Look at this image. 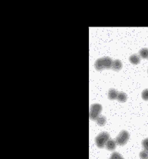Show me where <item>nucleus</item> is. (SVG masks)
<instances>
[{
  "label": "nucleus",
  "mask_w": 148,
  "mask_h": 159,
  "mask_svg": "<svg viewBox=\"0 0 148 159\" xmlns=\"http://www.w3.org/2000/svg\"><path fill=\"white\" fill-rule=\"evenodd\" d=\"M122 62L119 60H113V65H112V69L115 71H119L122 69Z\"/></svg>",
  "instance_id": "39448f33"
},
{
  "label": "nucleus",
  "mask_w": 148,
  "mask_h": 159,
  "mask_svg": "<svg viewBox=\"0 0 148 159\" xmlns=\"http://www.w3.org/2000/svg\"><path fill=\"white\" fill-rule=\"evenodd\" d=\"M113 62L112 59L108 57L99 58L95 62V68L98 71H101L105 69H110L112 68Z\"/></svg>",
  "instance_id": "f257e3e1"
},
{
  "label": "nucleus",
  "mask_w": 148,
  "mask_h": 159,
  "mask_svg": "<svg viewBox=\"0 0 148 159\" xmlns=\"http://www.w3.org/2000/svg\"><path fill=\"white\" fill-rule=\"evenodd\" d=\"M110 140V135L106 132H102L96 138V144L99 149H103L105 146L107 142Z\"/></svg>",
  "instance_id": "f03ea898"
},
{
  "label": "nucleus",
  "mask_w": 148,
  "mask_h": 159,
  "mask_svg": "<svg viewBox=\"0 0 148 159\" xmlns=\"http://www.w3.org/2000/svg\"><path fill=\"white\" fill-rule=\"evenodd\" d=\"M147 73H148V70H147Z\"/></svg>",
  "instance_id": "dca6fc26"
},
{
  "label": "nucleus",
  "mask_w": 148,
  "mask_h": 159,
  "mask_svg": "<svg viewBox=\"0 0 148 159\" xmlns=\"http://www.w3.org/2000/svg\"><path fill=\"white\" fill-rule=\"evenodd\" d=\"M139 54L142 58H148V48H142V49L140 50Z\"/></svg>",
  "instance_id": "9b49d317"
},
{
  "label": "nucleus",
  "mask_w": 148,
  "mask_h": 159,
  "mask_svg": "<svg viewBox=\"0 0 148 159\" xmlns=\"http://www.w3.org/2000/svg\"><path fill=\"white\" fill-rule=\"evenodd\" d=\"M142 98L144 100H148V89H145L142 93Z\"/></svg>",
  "instance_id": "ddd939ff"
},
{
  "label": "nucleus",
  "mask_w": 148,
  "mask_h": 159,
  "mask_svg": "<svg viewBox=\"0 0 148 159\" xmlns=\"http://www.w3.org/2000/svg\"><path fill=\"white\" fill-rule=\"evenodd\" d=\"M96 122H97V123L99 126H103L105 124V123H106V118L103 116V115H100L98 118H97V120H96Z\"/></svg>",
  "instance_id": "9d476101"
},
{
  "label": "nucleus",
  "mask_w": 148,
  "mask_h": 159,
  "mask_svg": "<svg viewBox=\"0 0 148 159\" xmlns=\"http://www.w3.org/2000/svg\"><path fill=\"white\" fill-rule=\"evenodd\" d=\"M129 138H130V135H129L128 132L126 130H122L116 138V143L119 146H124L127 143L128 141Z\"/></svg>",
  "instance_id": "20e7f679"
},
{
  "label": "nucleus",
  "mask_w": 148,
  "mask_h": 159,
  "mask_svg": "<svg viewBox=\"0 0 148 159\" xmlns=\"http://www.w3.org/2000/svg\"><path fill=\"white\" fill-rule=\"evenodd\" d=\"M116 141H113V140L110 139L107 142L106 145H105V147L107 150L109 151H113L115 150V148H116Z\"/></svg>",
  "instance_id": "6e6552de"
},
{
  "label": "nucleus",
  "mask_w": 148,
  "mask_h": 159,
  "mask_svg": "<svg viewBox=\"0 0 148 159\" xmlns=\"http://www.w3.org/2000/svg\"><path fill=\"white\" fill-rule=\"evenodd\" d=\"M119 102L121 103H125L126 100H127V95L125 93H123V92H120V93H118V98H117Z\"/></svg>",
  "instance_id": "1a4fd4ad"
},
{
  "label": "nucleus",
  "mask_w": 148,
  "mask_h": 159,
  "mask_svg": "<svg viewBox=\"0 0 148 159\" xmlns=\"http://www.w3.org/2000/svg\"><path fill=\"white\" fill-rule=\"evenodd\" d=\"M110 159H124L119 153H116V152L113 153L111 155V157H110Z\"/></svg>",
  "instance_id": "4468645a"
},
{
  "label": "nucleus",
  "mask_w": 148,
  "mask_h": 159,
  "mask_svg": "<svg viewBox=\"0 0 148 159\" xmlns=\"http://www.w3.org/2000/svg\"><path fill=\"white\" fill-rule=\"evenodd\" d=\"M102 112V106L100 104H93L90 108V118L93 121H96Z\"/></svg>",
  "instance_id": "7ed1b4c3"
},
{
  "label": "nucleus",
  "mask_w": 148,
  "mask_h": 159,
  "mask_svg": "<svg viewBox=\"0 0 148 159\" xmlns=\"http://www.w3.org/2000/svg\"><path fill=\"white\" fill-rule=\"evenodd\" d=\"M142 145L145 150L148 151V138L143 140L142 142Z\"/></svg>",
  "instance_id": "2eb2a0df"
},
{
  "label": "nucleus",
  "mask_w": 148,
  "mask_h": 159,
  "mask_svg": "<svg viewBox=\"0 0 148 159\" xmlns=\"http://www.w3.org/2000/svg\"></svg>",
  "instance_id": "f3484780"
},
{
  "label": "nucleus",
  "mask_w": 148,
  "mask_h": 159,
  "mask_svg": "<svg viewBox=\"0 0 148 159\" xmlns=\"http://www.w3.org/2000/svg\"><path fill=\"white\" fill-rule=\"evenodd\" d=\"M118 92L115 89L111 88L108 91V94H107V97L110 100H116L118 98Z\"/></svg>",
  "instance_id": "423d86ee"
},
{
  "label": "nucleus",
  "mask_w": 148,
  "mask_h": 159,
  "mask_svg": "<svg viewBox=\"0 0 148 159\" xmlns=\"http://www.w3.org/2000/svg\"><path fill=\"white\" fill-rule=\"evenodd\" d=\"M129 60L133 65H138L140 62V57L138 54H133L129 58Z\"/></svg>",
  "instance_id": "0eeeda50"
},
{
  "label": "nucleus",
  "mask_w": 148,
  "mask_h": 159,
  "mask_svg": "<svg viewBox=\"0 0 148 159\" xmlns=\"http://www.w3.org/2000/svg\"><path fill=\"white\" fill-rule=\"evenodd\" d=\"M140 157L141 159H148V151L144 150L140 153Z\"/></svg>",
  "instance_id": "f8f14e48"
}]
</instances>
